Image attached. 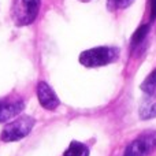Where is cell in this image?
Returning a JSON list of instances; mask_svg holds the SVG:
<instances>
[{
	"instance_id": "obj_2",
	"label": "cell",
	"mask_w": 156,
	"mask_h": 156,
	"mask_svg": "<svg viewBox=\"0 0 156 156\" xmlns=\"http://www.w3.org/2000/svg\"><path fill=\"white\" fill-rule=\"evenodd\" d=\"M34 118L29 115H22L16 118L15 121L10 122L5 125L4 129L2 130V141L4 143H12V141H18L21 138L26 137L30 132H32L33 126H34Z\"/></svg>"
},
{
	"instance_id": "obj_10",
	"label": "cell",
	"mask_w": 156,
	"mask_h": 156,
	"mask_svg": "<svg viewBox=\"0 0 156 156\" xmlns=\"http://www.w3.org/2000/svg\"><path fill=\"white\" fill-rule=\"evenodd\" d=\"M149 32V25H141L134 33H133V37H132V44L133 45H137L140 44L141 41L145 38V36L148 34Z\"/></svg>"
},
{
	"instance_id": "obj_3",
	"label": "cell",
	"mask_w": 156,
	"mask_h": 156,
	"mask_svg": "<svg viewBox=\"0 0 156 156\" xmlns=\"http://www.w3.org/2000/svg\"><path fill=\"white\" fill-rule=\"evenodd\" d=\"M40 11V0H14L12 19L18 26H26L36 21Z\"/></svg>"
},
{
	"instance_id": "obj_4",
	"label": "cell",
	"mask_w": 156,
	"mask_h": 156,
	"mask_svg": "<svg viewBox=\"0 0 156 156\" xmlns=\"http://www.w3.org/2000/svg\"><path fill=\"white\" fill-rule=\"evenodd\" d=\"M156 148V136H141L127 145L123 156H148Z\"/></svg>"
},
{
	"instance_id": "obj_8",
	"label": "cell",
	"mask_w": 156,
	"mask_h": 156,
	"mask_svg": "<svg viewBox=\"0 0 156 156\" xmlns=\"http://www.w3.org/2000/svg\"><path fill=\"white\" fill-rule=\"evenodd\" d=\"M63 156H89V148L82 143L78 141H73L66 149Z\"/></svg>"
},
{
	"instance_id": "obj_6",
	"label": "cell",
	"mask_w": 156,
	"mask_h": 156,
	"mask_svg": "<svg viewBox=\"0 0 156 156\" xmlns=\"http://www.w3.org/2000/svg\"><path fill=\"white\" fill-rule=\"evenodd\" d=\"M23 110V103L16 101H0V122H5L16 116Z\"/></svg>"
},
{
	"instance_id": "obj_12",
	"label": "cell",
	"mask_w": 156,
	"mask_h": 156,
	"mask_svg": "<svg viewBox=\"0 0 156 156\" xmlns=\"http://www.w3.org/2000/svg\"><path fill=\"white\" fill-rule=\"evenodd\" d=\"M151 4V22H154L156 19V0H149Z\"/></svg>"
},
{
	"instance_id": "obj_11",
	"label": "cell",
	"mask_w": 156,
	"mask_h": 156,
	"mask_svg": "<svg viewBox=\"0 0 156 156\" xmlns=\"http://www.w3.org/2000/svg\"><path fill=\"white\" fill-rule=\"evenodd\" d=\"M134 0H108V7L110 10H123L129 7Z\"/></svg>"
},
{
	"instance_id": "obj_7",
	"label": "cell",
	"mask_w": 156,
	"mask_h": 156,
	"mask_svg": "<svg viewBox=\"0 0 156 156\" xmlns=\"http://www.w3.org/2000/svg\"><path fill=\"white\" fill-rule=\"evenodd\" d=\"M141 119H152L156 116V92L152 94H148L145 100L141 103L138 110Z\"/></svg>"
},
{
	"instance_id": "obj_5",
	"label": "cell",
	"mask_w": 156,
	"mask_h": 156,
	"mask_svg": "<svg viewBox=\"0 0 156 156\" xmlns=\"http://www.w3.org/2000/svg\"><path fill=\"white\" fill-rule=\"evenodd\" d=\"M37 97H38L40 104L43 105L45 110H49V111L55 110L60 103L56 93H55L51 86L47 82H44V81L38 82V85H37Z\"/></svg>"
},
{
	"instance_id": "obj_1",
	"label": "cell",
	"mask_w": 156,
	"mask_h": 156,
	"mask_svg": "<svg viewBox=\"0 0 156 156\" xmlns=\"http://www.w3.org/2000/svg\"><path fill=\"white\" fill-rule=\"evenodd\" d=\"M119 56V49L114 47H96L86 49L80 55V63L85 67H101L115 62Z\"/></svg>"
},
{
	"instance_id": "obj_9",
	"label": "cell",
	"mask_w": 156,
	"mask_h": 156,
	"mask_svg": "<svg viewBox=\"0 0 156 156\" xmlns=\"http://www.w3.org/2000/svg\"><path fill=\"white\" fill-rule=\"evenodd\" d=\"M140 88H141V90L147 94L155 93L156 92V69L143 81V83L140 85Z\"/></svg>"
}]
</instances>
